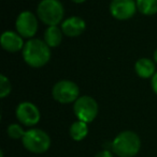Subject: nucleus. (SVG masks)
Masks as SVG:
<instances>
[{"instance_id":"nucleus-1","label":"nucleus","mask_w":157,"mask_h":157,"mask_svg":"<svg viewBox=\"0 0 157 157\" xmlns=\"http://www.w3.org/2000/svg\"><path fill=\"white\" fill-rule=\"evenodd\" d=\"M22 56L26 64L35 68L44 66L51 59V48L41 39H30L26 41L22 50Z\"/></svg>"},{"instance_id":"nucleus-2","label":"nucleus","mask_w":157,"mask_h":157,"mask_svg":"<svg viewBox=\"0 0 157 157\" xmlns=\"http://www.w3.org/2000/svg\"><path fill=\"white\" fill-rule=\"evenodd\" d=\"M37 16L48 27L63 23L65 9L60 0H41L37 6Z\"/></svg>"},{"instance_id":"nucleus-3","label":"nucleus","mask_w":157,"mask_h":157,"mask_svg":"<svg viewBox=\"0 0 157 157\" xmlns=\"http://www.w3.org/2000/svg\"><path fill=\"white\" fill-rule=\"evenodd\" d=\"M141 147L140 138L131 130L122 132L112 142V150L119 157H134Z\"/></svg>"},{"instance_id":"nucleus-4","label":"nucleus","mask_w":157,"mask_h":157,"mask_svg":"<svg viewBox=\"0 0 157 157\" xmlns=\"http://www.w3.org/2000/svg\"><path fill=\"white\" fill-rule=\"evenodd\" d=\"M22 142H23L24 147L29 152L41 154L48 150L51 145V139L45 132L35 128V129H29L25 132Z\"/></svg>"},{"instance_id":"nucleus-5","label":"nucleus","mask_w":157,"mask_h":157,"mask_svg":"<svg viewBox=\"0 0 157 157\" xmlns=\"http://www.w3.org/2000/svg\"><path fill=\"white\" fill-rule=\"evenodd\" d=\"M73 111L79 121L89 123L97 117L98 104L92 96H80L73 105Z\"/></svg>"},{"instance_id":"nucleus-6","label":"nucleus","mask_w":157,"mask_h":157,"mask_svg":"<svg viewBox=\"0 0 157 157\" xmlns=\"http://www.w3.org/2000/svg\"><path fill=\"white\" fill-rule=\"evenodd\" d=\"M80 89L76 82L71 80H59L52 89V95L55 101L60 104L73 103L79 98Z\"/></svg>"},{"instance_id":"nucleus-7","label":"nucleus","mask_w":157,"mask_h":157,"mask_svg":"<svg viewBox=\"0 0 157 157\" xmlns=\"http://www.w3.org/2000/svg\"><path fill=\"white\" fill-rule=\"evenodd\" d=\"M38 18L31 11H23L16 17L15 29L23 39H34L38 31Z\"/></svg>"},{"instance_id":"nucleus-8","label":"nucleus","mask_w":157,"mask_h":157,"mask_svg":"<svg viewBox=\"0 0 157 157\" xmlns=\"http://www.w3.org/2000/svg\"><path fill=\"white\" fill-rule=\"evenodd\" d=\"M109 11L115 19L127 21L136 14L138 9L136 0H111Z\"/></svg>"},{"instance_id":"nucleus-9","label":"nucleus","mask_w":157,"mask_h":157,"mask_svg":"<svg viewBox=\"0 0 157 157\" xmlns=\"http://www.w3.org/2000/svg\"><path fill=\"white\" fill-rule=\"evenodd\" d=\"M16 118L22 124L34 126L40 120L39 109L35 104L30 101H23L16 108Z\"/></svg>"},{"instance_id":"nucleus-10","label":"nucleus","mask_w":157,"mask_h":157,"mask_svg":"<svg viewBox=\"0 0 157 157\" xmlns=\"http://www.w3.org/2000/svg\"><path fill=\"white\" fill-rule=\"evenodd\" d=\"M0 44L3 49L9 52H17L19 50H23L25 46L23 37L16 31H12V30H6L2 32L0 36Z\"/></svg>"},{"instance_id":"nucleus-11","label":"nucleus","mask_w":157,"mask_h":157,"mask_svg":"<svg viewBox=\"0 0 157 157\" xmlns=\"http://www.w3.org/2000/svg\"><path fill=\"white\" fill-rule=\"evenodd\" d=\"M63 33L67 36L76 37L81 35L86 29V23L80 16H70L60 24Z\"/></svg>"},{"instance_id":"nucleus-12","label":"nucleus","mask_w":157,"mask_h":157,"mask_svg":"<svg viewBox=\"0 0 157 157\" xmlns=\"http://www.w3.org/2000/svg\"><path fill=\"white\" fill-rule=\"evenodd\" d=\"M134 71L141 78H152L156 74L155 62L149 58H140L134 63Z\"/></svg>"},{"instance_id":"nucleus-13","label":"nucleus","mask_w":157,"mask_h":157,"mask_svg":"<svg viewBox=\"0 0 157 157\" xmlns=\"http://www.w3.org/2000/svg\"><path fill=\"white\" fill-rule=\"evenodd\" d=\"M63 30L58 26H50L44 31L43 41L50 48L57 47L63 41Z\"/></svg>"},{"instance_id":"nucleus-14","label":"nucleus","mask_w":157,"mask_h":157,"mask_svg":"<svg viewBox=\"0 0 157 157\" xmlns=\"http://www.w3.org/2000/svg\"><path fill=\"white\" fill-rule=\"evenodd\" d=\"M70 136L73 140L76 141H81L87 136L88 132V126L87 123L82 122V121H76V122L72 123V125L70 126Z\"/></svg>"},{"instance_id":"nucleus-15","label":"nucleus","mask_w":157,"mask_h":157,"mask_svg":"<svg viewBox=\"0 0 157 157\" xmlns=\"http://www.w3.org/2000/svg\"><path fill=\"white\" fill-rule=\"evenodd\" d=\"M138 12L151 16L157 13V0H136Z\"/></svg>"},{"instance_id":"nucleus-16","label":"nucleus","mask_w":157,"mask_h":157,"mask_svg":"<svg viewBox=\"0 0 157 157\" xmlns=\"http://www.w3.org/2000/svg\"><path fill=\"white\" fill-rule=\"evenodd\" d=\"M6 132H8V136L10 137L11 139L16 140V139H23L26 132H24L22 126H19V124H11V125H9L8 129H6Z\"/></svg>"},{"instance_id":"nucleus-17","label":"nucleus","mask_w":157,"mask_h":157,"mask_svg":"<svg viewBox=\"0 0 157 157\" xmlns=\"http://www.w3.org/2000/svg\"><path fill=\"white\" fill-rule=\"evenodd\" d=\"M11 92V82L8 77L4 75H0V97L4 98Z\"/></svg>"},{"instance_id":"nucleus-18","label":"nucleus","mask_w":157,"mask_h":157,"mask_svg":"<svg viewBox=\"0 0 157 157\" xmlns=\"http://www.w3.org/2000/svg\"><path fill=\"white\" fill-rule=\"evenodd\" d=\"M151 86H152V89H153V91L155 92V94H157V72H156V74L152 77Z\"/></svg>"},{"instance_id":"nucleus-19","label":"nucleus","mask_w":157,"mask_h":157,"mask_svg":"<svg viewBox=\"0 0 157 157\" xmlns=\"http://www.w3.org/2000/svg\"><path fill=\"white\" fill-rule=\"evenodd\" d=\"M95 157H113V156H112V153L110 151H108V150H103V151L99 152V153L97 154Z\"/></svg>"},{"instance_id":"nucleus-20","label":"nucleus","mask_w":157,"mask_h":157,"mask_svg":"<svg viewBox=\"0 0 157 157\" xmlns=\"http://www.w3.org/2000/svg\"><path fill=\"white\" fill-rule=\"evenodd\" d=\"M153 59H154V62L157 63V48L155 49V52H154V54H153Z\"/></svg>"},{"instance_id":"nucleus-21","label":"nucleus","mask_w":157,"mask_h":157,"mask_svg":"<svg viewBox=\"0 0 157 157\" xmlns=\"http://www.w3.org/2000/svg\"><path fill=\"white\" fill-rule=\"evenodd\" d=\"M71 1H73L74 3H83V2L86 1V0H71Z\"/></svg>"}]
</instances>
